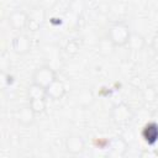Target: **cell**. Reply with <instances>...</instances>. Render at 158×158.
Masks as SVG:
<instances>
[{"instance_id":"1","label":"cell","mask_w":158,"mask_h":158,"mask_svg":"<svg viewBox=\"0 0 158 158\" xmlns=\"http://www.w3.org/2000/svg\"><path fill=\"white\" fill-rule=\"evenodd\" d=\"M131 37V32L128 26L120 21V22H115L107 32V41L114 46V47H122L125 44H128Z\"/></svg>"},{"instance_id":"2","label":"cell","mask_w":158,"mask_h":158,"mask_svg":"<svg viewBox=\"0 0 158 158\" xmlns=\"http://www.w3.org/2000/svg\"><path fill=\"white\" fill-rule=\"evenodd\" d=\"M56 79V72L49 65H41L35 70L32 75V84L46 90Z\"/></svg>"},{"instance_id":"3","label":"cell","mask_w":158,"mask_h":158,"mask_svg":"<svg viewBox=\"0 0 158 158\" xmlns=\"http://www.w3.org/2000/svg\"><path fill=\"white\" fill-rule=\"evenodd\" d=\"M111 116H112V120L116 123L122 125V123H127L128 121H131L132 112H131V110L127 105L120 104V105H116L115 107H112Z\"/></svg>"},{"instance_id":"4","label":"cell","mask_w":158,"mask_h":158,"mask_svg":"<svg viewBox=\"0 0 158 158\" xmlns=\"http://www.w3.org/2000/svg\"><path fill=\"white\" fill-rule=\"evenodd\" d=\"M84 146H85V143H84L83 138L78 135H72L65 141V149L72 154L81 153L84 151Z\"/></svg>"},{"instance_id":"5","label":"cell","mask_w":158,"mask_h":158,"mask_svg":"<svg viewBox=\"0 0 158 158\" xmlns=\"http://www.w3.org/2000/svg\"><path fill=\"white\" fill-rule=\"evenodd\" d=\"M9 23L15 30H22L23 27L28 26V14L23 11H15L9 17Z\"/></svg>"},{"instance_id":"6","label":"cell","mask_w":158,"mask_h":158,"mask_svg":"<svg viewBox=\"0 0 158 158\" xmlns=\"http://www.w3.org/2000/svg\"><path fill=\"white\" fill-rule=\"evenodd\" d=\"M31 42L26 35H17L12 41V49L19 54H25L30 51Z\"/></svg>"},{"instance_id":"7","label":"cell","mask_w":158,"mask_h":158,"mask_svg":"<svg viewBox=\"0 0 158 158\" xmlns=\"http://www.w3.org/2000/svg\"><path fill=\"white\" fill-rule=\"evenodd\" d=\"M44 91H46L47 98H51L52 100H58V99H60V98L64 95V93H65V86H64V84H63L60 80L56 79Z\"/></svg>"},{"instance_id":"8","label":"cell","mask_w":158,"mask_h":158,"mask_svg":"<svg viewBox=\"0 0 158 158\" xmlns=\"http://www.w3.org/2000/svg\"><path fill=\"white\" fill-rule=\"evenodd\" d=\"M143 138L147 143L153 144L158 139V123L152 120L149 123H147L143 128Z\"/></svg>"},{"instance_id":"9","label":"cell","mask_w":158,"mask_h":158,"mask_svg":"<svg viewBox=\"0 0 158 158\" xmlns=\"http://www.w3.org/2000/svg\"><path fill=\"white\" fill-rule=\"evenodd\" d=\"M42 21H43V11L40 9H36L35 11L28 14V26L27 27H31L32 31H36L41 26Z\"/></svg>"},{"instance_id":"10","label":"cell","mask_w":158,"mask_h":158,"mask_svg":"<svg viewBox=\"0 0 158 158\" xmlns=\"http://www.w3.org/2000/svg\"><path fill=\"white\" fill-rule=\"evenodd\" d=\"M36 116V114L33 112V110L28 106L26 107H22L20 111H19V121L23 125H28V123H32L33 122V117Z\"/></svg>"},{"instance_id":"11","label":"cell","mask_w":158,"mask_h":158,"mask_svg":"<svg viewBox=\"0 0 158 158\" xmlns=\"http://www.w3.org/2000/svg\"><path fill=\"white\" fill-rule=\"evenodd\" d=\"M132 42H135V43H136V44L132 47L133 49H141V48H142V46L144 44L143 37H142V36H139V35H131L128 43H132Z\"/></svg>"},{"instance_id":"12","label":"cell","mask_w":158,"mask_h":158,"mask_svg":"<svg viewBox=\"0 0 158 158\" xmlns=\"http://www.w3.org/2000/svg\"><path fill=\"white\" fill-rule=\"evenodd\" d=\"M153 48H154L156 52H158V36L153 40Z\"/></svg>"},{"instance_id":"13","label":"cell","mask_w":158,"mask_h":158,"mask_svg":"<svg viewBox=\"0 0 158 158\" xmlns=\"http://www.w3.org/2000/svg\"><path fill=\"white\" fill-rule=\"evenodd\" d=\"M153 120L158 123V111H156V114H154V117H153Z\"/></svg>"}]
</instances>
